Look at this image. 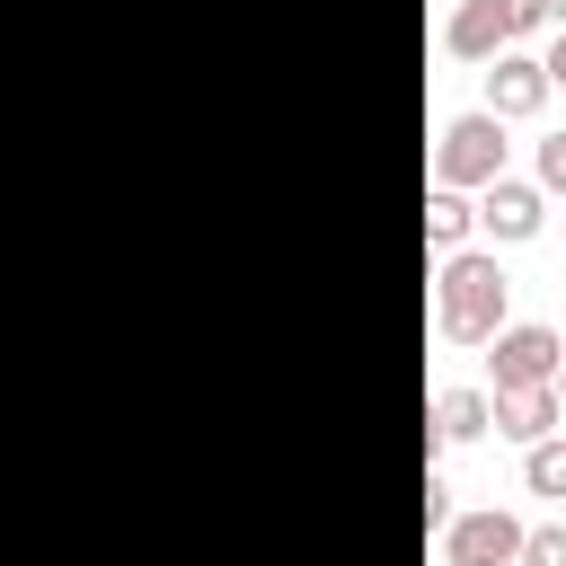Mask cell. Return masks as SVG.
<instances>
[{
    "label": "cell",
    "mask_w": 566,
    "mask_h": 566,
    "mask_svg": "<svg viewBox=\"0 0 566 566\" xmlns=\"http://www.w3.org/2000/svg\"><path fill=\"white\" fill-rule=\"evenodd\" d=\"M504 301H513V274H504L495 256H478V248H451V256H442L433 327H442L451 345H486V336L504 327Z\"/></svg>",
    "instance_id": "obj_1"
},
{
    "label": "cell",
    "mask_w": 566,
    "mask_h": 566,
    "mask_svg": "<svg viewBox=\"0 0 566 566\" xmlns=\"http://www.w3.org/2000/svg\"><path fill=\"white\" fill-rule=\"evenodd\" d=\"M442 186H486V177H504V115H451L442 124Z\"/></svg>",
    "instance_id": "obj_2"
},
{
    "label": "cell",
    "mask_w": 566,
    "mask_h": 566,
    "mask_svg": "<svg viewBox=\"0 0 566 566\" xmlns=\"http://www.w3.org/2000/svg\"><path fill=\"white\" fill-rule=\"evenodd\" d=\"M495 354V389H539V380H557V363H566V336L557 327H495L486 336Z\"/></svg>",
    "instance_id": "obj_3"
},
{
    "label": "cell",
    "mask_w": 566,
    "mask_h": 566,
    "mask_svg": "<svg viewBox=\"0 0 566 566\" xmlns=\"http://www.w3.org/2000/svg\"><path fill=\"white\" fill-rule=\"evenodd\" d=\"M442 557L451 566H522V522L513 513H451L442 522Z\"/></svg>",
    "instance_id": "obj_4"
},
{
    "label": "cell",
    "mask_w": 566,
    "mask_h": 566,
    "mask_svg": "<svg viewBox=\"0 0 566 566\" xmlns=\"http://www.w3.org/2000/svg\"><path fill=\"white\" fill-rule=\"evenodd\" d=\"M539 106H548V71L531 53H495L486 62V115L513 124V115H539Z\"/></svg>",
    "instance_id": "obj_5"
},
{
    "label": "cell",
    "mask_w": 566,
    "mask_h": 566,
    "mask_svg": "<svg viewBox=\"0 0 566 566\" xmlns=\"http://www.w3.org/2000/svg\"><path fill=\"white\" fill-rule=\"evenodd\" d=\"M442 44H451L460 62H495V53L513 44V27H504V0H460V9H451V27H442Z\"/></svg>",
    "instance_id": "obj_6"
},
{
    "label": "cell",
    "mask_w": 566,
    "mask_h": 566,
    "mask_svg": "<svg viewBox=\"0 0 566 566\" xmlns=\"http://www.w3.org/2000/svg\"><path fill=\"white\" fill-rule=\"evenodd\" d=\"M478 221H486L495 239H539V186H522V177H486Z\"/></svg>",
    "instance_id": "obj_7"
},
{
    "label": "cell",
    "mask_w": 566,
    "mask_h": 566,
    "mask_svg": "<svg viewBox=\"0 0 566 566\" xmlns=\"http://www.w3.org/2000/svg\"><path fill=\"white\" fill-rule=\"evenodd\" d=\"M495 433H513V442L557 433V389H548V380H539V389H495Z\"/></svg>",
    "instance_id": "obj_8"
},
{
    "label": "cell",
    "mask_w": 566,
    "mask_h": 566,
    "mask_svg": "<svg viewBox=\"0 0 566 566\" xmlns=\"http://www.w3.org/2000/svg\"><path fill=\"white\" fill-rule=\"evenodd\" d=\"M433 424H442V442H478V433L495 424V398H486V389H442V398H433Z\"/></svg>",
    "instance_id": "obj_9"
},
{
    "label": "cell",
    "mask_w": 566,
    "mask_h": 566,
    "mask_svg": "<svg viewBox=\"0 0 566 566\" xmlns=\"http://www.w3.org/2000/svg\"><path fill=\"white\" fill-rule=\"evenodd\" d=\"M469 221H478V212L460 203V186H433V195H424V239H433V248H460Z\"/></svg>",
    "instance_id": "obj_10"
},
{
    "label": "cell",
    "mask_w": 566,
    "mask_h": 566,
    "mask_svg": "<svg viewBox=\"0 0 566 566\" xmlns=\"http://www.w3.org/2000/svg\"><path fill=\"white\" fill-rule=\"evenodd\" d=\"M531 460H522V478H531V495H566V442L557 433H539V442H522Z\"/></svg>",
    "instance_id": "obj_11"
},
{
    "label": "cell",
    "mask_w": 566,
    "mask_h": 566,
    "mask_svg": "<svg viewBox=\"0 0 566 566\" xmlns=\"http://www.w3.org/2000/svg\"><path fill=\"white\" fill-rule=\"evenodd\" d=\"M522 566H566V522H548V531H522Z\"/></svg>",
    "instance_id": "obj_12"
},
{
    "label": "cell",
    "mask_w": 566,
    "mask_h": 566,
    "mask_svg": "<svg viewBox=\"0 0 566 566\" xmlns=\"http://www.w3.org/2000/svg\"><path fill=\"white\" fill-rule=\"evenodd\" d=\"M539 186H548V195H566V133H548V142H539Z\"/></svg>",
    "instance_id": "obj_13"
},
{
    "label": "cell",
    "mask_w": 566,
    "mask_h": 566,
    "mask_svg": "<svg viewBox=\"0 0 566 566\" xmlns=\"http://www.w3.org/2000/svg\"><path fill=\"white\" fill-rule=\"evenodd\" d=\"M548 18H557L548 0H504V27H513V35H531V27H548Z\"/></svg>",
    "instance_id": "obj_14"
},
{
    "label": "cell",
    "mask_w": 566,
    "mask_h": 566,
    "mask_svg": "<svg viewBox=\"0 0 566 566\" xmlns=\"http://www.w3.org/2000/svg\"><path fill=\"white\" fill-rule=\"evenodd\" d=\"M442 522H451V486H442V478H424V531H442Z\"/></svg>",
    "instance_id": "obj_15"
},
{
    "label": "cell",
    "mask_w": 566,
    "mask_h": 566,
    "mask_svg": "<svg viewBox=\"0 0 566 566\" xmlns=\"http://www.w3.org/2000/svg\"><path fill=\"white\" fill-rule=\"evenodd\" d=\"M539 71H548V88H566V27H557V44H548V62H539Z\"/></svg>",
    "instance_id": "obj_16"
},
{
    "label": "cell",
    "mask_w": 566,
    "mask_h": 566,
    "mask_svg": "<svg viewBox=\"0 0 566 566\" xmlns=\"http://www.w3.org/2000/svg\"><path fill=\"white\" fill-rule=\"evenodd\" d=\"M548 389H557V416H566V363H557V380H548Z\"/></svg>",
    "instance_id": "obj_17"
},
{
    "label": "cell",
    "mask_w": 566,
    "mask_h": 566,
    "mask_svg": "<svg viewBox=\"0 0 566 566\" xmlns=\"http://www.w3.org/2000/svg\"><path fill=\"white\" fill-rule=\"evenodd\" d=\"M548 9H557V27H566V0H548Z\"/></svg>",
    "instance_id": "obj_18"
}]
</instances>
